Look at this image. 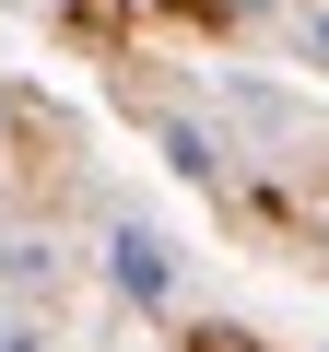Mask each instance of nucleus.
I'll use <instances>...</instances> for the list:
<instances>
[{
  "label": "nucleus",
  "mask_w": 329,
  "mask_h": 352,
  "mask_svg": "<svg viewBox=\"0 0 329 352\" xmlns=\"http://www.w3.org/2000/svg\"><path fill=\"white\" fill-rule=\"evenodd\" d=\"M106 282H118L129 305H164V294H177V258H164V235L118 223V235H106Z\"/></svg>",
  "instance_id": "1"
},
{
  "label": "nucleus",
  "mask_w": 329,
  "mask_h": 352,
  "mask_svg": "<svg viewBox=\"0 0 329 352\" xmlns=\"http://www.w3.org/2000/svg\"><path fill=\"white\" fill-rule=\"evenodd\" d=\"M306 47H317V59H329V12H317V24H306Z\"/></svg>",
  "instance_id": "3"
},
{
  "label": "nucleus",
  "mask_w": 329,
  "mask_h": 352,
  "mask_svg": "<svg viewBox=\"0 0 329 352\" xmlns=\"http://www.w3.org/2000/svg\"><path fill=\"white\" fill-rule=\"evenodd\" d=\"M177 12H224V0H177Z\"/></svg>",
  "instance_id": "4"
},
{
  "label": "nucleus",
  "mask_w": 329,
  "mask_h": 352,
  "mask_svg": "<svg viewBox=\"0 0 329 352\" xmlns=\"http://www.w3.org/2000/svg\"><path fill=\"white\" fill-rule=\"evenodd\" d=\"M0 352H36V329H0Z\"/></svg>",
  "instance_id": "2"
}]
</instances>
